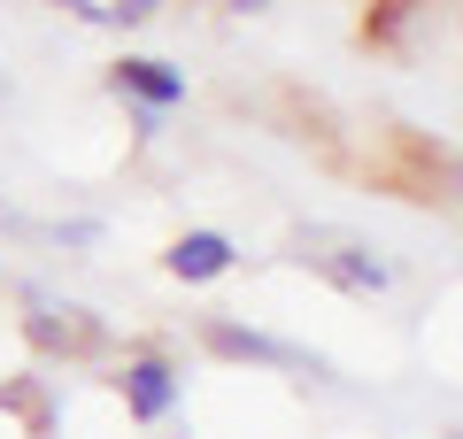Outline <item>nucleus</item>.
<instances>
[{
	"mask_svg": "<svg viewBox=\"0 0 463 439\" xmlns=\"http://www.w3.org/2000/svg\"><path fill=\"white\" fill-rule=\"evenodd\" d=\"M201 347L224 362H255V370H286V378H332L325 355H309V347L279 340V332H255V324H232V316H209L201 324Z\"/></svg>",
	"mask_w": 463,
	"mask_h": 439,
	"instance_id": "nucleus-1",
	"label": "nucleus"
},
{
	"mask_svg": "<svg viewBox=\"0 0 463 439\" xmlns=\"http://www.w3.org/2000/svg\"><path fill=\"white\" fill-rule=\"evenodd\" d=\"M24 340H32L47 362H93L100 347H109V324H100L93 309H78V301H47V293H32Z\"/></svg>",
	"mask_w": 463,
	"mask_h": 439,
	"instance_id": "nucleus-2",
	"label": "nucleus"
},
{
	"mask_svg": "<svg viewBox=\"0 0 463 439\" xmlns=\"http://www.w3.org/2000/svg\"><path fill=\"white\" fill-rule=\"evenodd\" d=\"M301 262H309L317 277H332L340 293H386L394 285V262L379 255V247H364V239H340V231H301Z\"/></svg>",
	"mask_w": 463,
	"mask_h": 439,
	"instance_id": "nucleus-3",
	"label": "nucleus"
},
{
	"mask_svg": "<svg viewBox=\"0 0 463 439\" xmlns=\"http://www.w3.org/2000/svg\"><path fill=\"white\" fill-rule=\"evenodd\" d=\"M116 401H124V416L132 424H170L178 416V401H185V378H178V362L170 355H124L116 362Z\"/></svg>",
	"mask_w": 463,
	"mask_h": 439,
	"instance_id": "nucleus-4",
	"label": "nucleus"
},
{
	"mask_svg": "<svg viewBox=\"0 0 463 439\" xmlns=\"http://www.w3.org/2000/svg\"><path fill=\"white\" fill-rule=\"evenodd\" d=\"M109 93H116V100H132L139 124H163L170 108H185V70L155 62V54H124V62L109 70Z\"/></svg>",
	"mask_w": 463,
	"mask_h": 439,
	"instance_id": "nucleus-5",
	"label": "nucleus"
},
{
	"mask_svg": "<svg viewBox=\"0 0 463 439\" xmlns=\"http://www.w3.org/2000/svg\"><path fill=\"white\" fill-rule=\"evenodd\" d=\"M232 262H240V247H232L224 231H178V239H170V255H163V270L178 277V285H216Z\"/></svg>",
	"mask_w": 463,
	"mask_h": 439,
	"instance_id": "nucleus-6",
	"label": "nucleus"
},
{
	"mask_svg": "<svg viewBox=\"0 0 463 439\" xmlns=\"http://www.w3.org/2000/svg\"><path fill=\"white\" fill-rule=\"evenodd\" d=\"M417 8H425V0H371V16H364V47H386V54H394V47H402V23H410Z\"/></svg>",
	"mask_w": 463,
	"mask_h": 439,
	"instance_id": "nucleus-7",
	"label": "nucleus"
},
{
	"mask_svg": "<svg viewBox=\"0 0 463 439\" xmlns=\"http://www.w3.org/2000/svg\"><path fill=\"white\" fill-rule=\"evenodd\" d=\"M0 408H16L32 432H47L54 424V401H47V378H16V386H0Z\"/></svg>",
	"mask_w": 463,
	"mask_h": 439,
	"instance_id": "nucleus-8",
	"label": "nucleus"
},
{
	"mask_svg": "<svg viewBox=\"0 0 463 439\" xmlns=\"http://www.w3.org/2000/svg\"><path fill=\"white\" fill-rule=\"evenodd\" d=\"M163 16V0H116L109 8V23H155Z\"/></svg>",
	"mask_w": 463,
	"mask_h": 439,
	"instance_id": "nucleus-9",
	"label": "nucleus"
},
{
	"mask_svg": "<svg viewBox=\"0 0 463 439\" xmlns=\"http://www.w3.org/2000/svg\"><path fill=\"white\" fill-rule=\"evenodd\" d=\"M47 8H70V16H85V23H109V8H100V0H47Z\"/></svg>",
	"mask_w": 463,
	"mask_h": 439,
	"instance_id": "nucleus-10",
	"label": "nucleus"
}]
</instances>
